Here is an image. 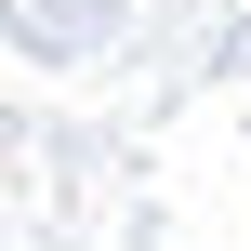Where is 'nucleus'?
I'll return each mask as SVG.
<instances>
[]
</instances>
